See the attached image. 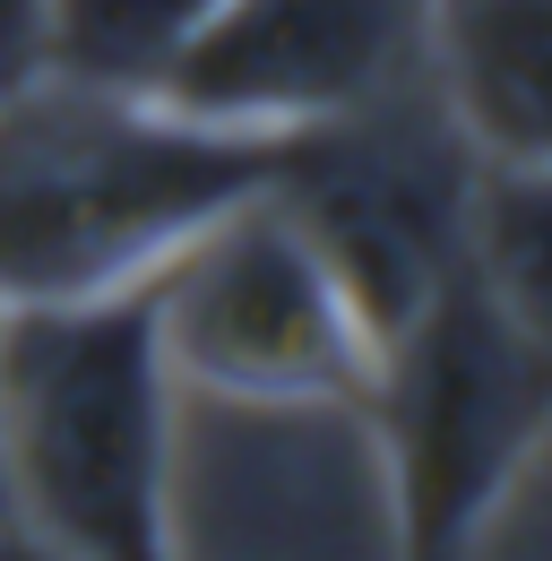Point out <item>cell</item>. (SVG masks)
Returning <instances> with one entry per match:
<instances>
[{
    "instance_id": "52a82bcc",
    "label": "cell",
    "mask_w": 552,
    "mask_h": 561,
    "mask_svg": "<svg viewBox=\"0 0 552 561\" xmlns=\"http://www.w3.org/2000/svg\"><path fill=\"white\" fill-rule=\"evenodd\" d=\"M423 44L483 164H552V0H432Z\"/></svg>"
},
{
    "instance_id": "9c48e42d",
    "label": "cell",
    "mask_w": 552,
    "mask_h": 561,
    "mask_svg": "<svg viewBox=\"0 0 552 561\" xmlns=\"http://www.w3.org/2000/svg\"><path fill=\"white\" fill-rule=\"evenodd\" d=\"M216 0H53V70L156 95Z\"/></svg>"
},
{
    "instance_id": "3957f363",
    "label": "cell",
    "mask_w": 552,
    "mask_h": 561,
    "mask_svg": "<svg viewBox=\"0 0 552 561\" xmlns=\"http://www.w3.org/2000/svg\"><path fill=\"white\" fill-rule=\"evenodd\" d=\"M363 423L389 449L398 561H467L552 432V354L501 320L475 268H458L389 337Z\"/></svg>"
},
{
    "instance_id": "277c9868",
    "label": "cell",
    "mask_w": 552,
    "mask_h": 561,
    "mask_svg": "<svg viewBox=\"0 0 552 561\" xmlns=\"http://www.w3.org/2000/svg\"><path fill=\"white\" fill-rule=\"evenodd\" d=\"M475 182L483 156L467 147V130L449 122L440 87L423 70L337 122L285 130L268 199L337 268V285L354 294V311L371 320V337L389 354V337L467 268Z\"/></svg>"
},
{
    "instance_id": "7a4b0ae2",
    "label": "cell",
    "mask_w": 552,
    "mask_h": 561,
    "mask_svg": "<svg viewBox=\"0 0 552 561\" xmlns=\"http://www.w3.org/2000/svg\"><path fill=\"white\" fill-rule=\"evenodd\" d=\"M0 527L61 561H182L156 285L0 311Z\"/></svg>"
},
{
    "instance_id": "8992f818",
    "label": "cell",
    "mask_w": 552,
    "mask_h": 561,
    "mask_svg": "<svg viewBox=\"0 0 552 561\" xmlns=\"http://www.w3.org/2000/svg\"><path fill=\"white\" fill-rule=\"evenodd\" d=\"M432 0H216L164 70V104L216 130H311L432 70Z\"/></svg>"
},
{
    "instance_id": "30bf717a",
    "label": "cell",
    "mask_w": 552,
    "mask_h": 561,
    "mask_svg": "<svg viewBox=\"0 0 552 561\" xmlns=\"http://www.w3.org/2000/svg\"><path fill=\"white\" fill-rule=\"evenodd\" d=\"M53 70V0H0V95Z\"/></svg>"
},
{
    "instance_id": "8fae6325",
    "label": "cell",
    "mask_w": 552,
    "mask_h": 561,
    "mask_svg": "<svg viewBox=\"0 0 552 561\" xmlns=\"http://www.w3.org/2000/svg\"><path fill=\"white\" fill-rule=\"evenodd\" d=\"M0 561H61V553H44V545H26V536H9V527H0Z\"/></svg>"
},
{
    "instance_id": "5b68a950",
    "label": "cell",
    "mask_w": 552,
    "mask_h": 561,
    "mask_svg": "<svg viewBox=\"0 0 552 561\" xmlns=\"http://www.w3.org/2000/svg\"><path fill=\"white\" fill-rule=\"evenodd\" d=\"M156 337L173 380L242 407H345L371 415L380 337L302 225L251 191L156 268Z\"/></svg>"
},
{
    "instance_id": "6da1fadb",
    "label": "cell",
    "mask_w": 552,
    "mask_h": 561,
    "mask_svg": "<svg viewBox=\"0 0 552 561\" xmlns=\"http://www.w3.org/2000/svg\"><path fill=\"white\" fill-rule=\"evenodd\" d=\"M268 173L260 130H216L138 87L26 78L0 95V311L147 285Z\"/></svg>"
},
{
    "instance_id": "ba28073f",
    "label": "cell",
    "mask_w": 552,
    "mask_h": 561,
    "mask_svg": "<svg viewBox=\"0 0 552 561\" xmlns=\"http://www.w3.org/2000/svg\"><path fill=\"white\" fill-rule=\"evenodd\" d=\"M467 268L518 337L552 354V164H483Z\"/></svg>"
}]
</instances>
